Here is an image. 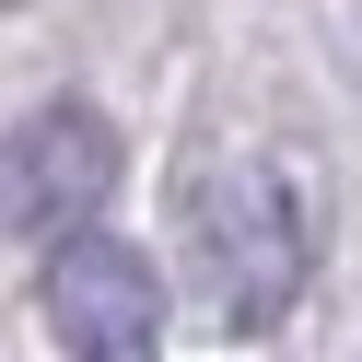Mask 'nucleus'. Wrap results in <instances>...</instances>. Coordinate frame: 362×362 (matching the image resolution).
<instances>
[{
	"mask_svg": "<svg viewBox=\"0 0 362 362\" xmlns=\"http://www.w3.org/2000/svg\"><path fill=\"white\" fill-rule=\"evenodd\" d=\"M187 269L234 339L281 327L315 281V175L292 152H222L187 187Z\"/></svg>",
	"mask_w": 362,
	"mask_h": 362,
	"instance_id": "f257e3e1",
	"label": "nucleus"
},
{
	"mask_svg": "<svg viewBox=\"0 0 362 362\" xmlns=\"http://www.w3.org/2000/svg\"><path fill=\"white\" fill-rule=\"evenodd\" d=\"M105 187H117V129H105L94 105H71V94L35 105V117L0 141V222H12V234H35V245L94 234Z\"/></svg>",
	"mask_w": 362,
	"mask_h": 362,
	"instance_id": "f03ea898",
	"label": "nucleus"
},
{
	"mask_svg": "<svg viewBox=\"0 0 362 362\" xmlns=\"http://www.w3.org/2000/svg\"><path fill=\"white\" fill-rule=\"evenodd\" d=\"M47 327L71 362H152L164 351V281L141 245L117 234H71L47 257Z\"/></svg>",
	"mask_w": 362,
	"mask_h": 362,
	"instance_id": "7ed1b4c3",
	"label": "nucleus"
}]
</instances>
